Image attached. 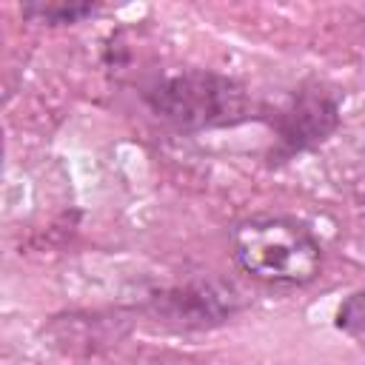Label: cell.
<instances>
[{"label":"cell","instance_id":"5","mask_svg":"<svg viewBox=\"0 0 365 365\" xmlns=\"http://www.w3.org/2000/svg\"><path fill=\"white\" fill-rule=\"evenodd\" d=\"M97 14L94 3H60V0H34L23 6V17L43 26H71Z\"/></svg>","mask_w":365,"mask_h":365},{"label":"cell","instance_id":"2","mask_svg":"<svg viewBox=\"0 0 365 365\" xmlns=\"http://www.w3.org/2000/svg\"><path fill=\"white\" fill-rule=\"evenodd\" d=\"M237 265L268 285H305L322 268L319 240L285 217L240 222L231 237Z\"/></svg>","mask_w":365,"mask_h":365},{"label":"cell","instance_id":"4","mask_svg":"<svg viewBox=\"0 0 365 365\" xmlns=\"http://www.w3.org/2000/svg\"><path fill=\"white\" fill-rule=\"evenodd\" d=\"M151 311L174 328H211L240 311V291L228 282H188L157 294Z\"/></svg>","mask_w":365,"mask_h":365},{"label":"cell","instance_id":"6","mask_svg":"<svg viewBox=\"0 0 365 365\" xmlns=\"http://www.w3.org/2000/svg\"><path fill=\"white\" fill-rule=\"evenodd\" d=\"M336 328L351 336L354 342L365 345V288L354 291L351 297L342 299L339 311H336Z\"/></svg>","mask_w":365,"mask_h":365},{"label":"cell","instance_id":"1","mask_svg":"<svg viewBox=\"0 0 365 365\" xmlns=\"http://www.w3.org/2000/svg\"><path fill=\"white\" fill-rule=\"evenodd\" d=\"M148 108L180 131L225 128L248 120L251 97L237 80L208 68H180L145 91Z\"/></svg>","mask_w":365,"mask_h":365},{"label":"cell","instance_id":"3","mask_svg":"<svg viewBox=\"0 0 365 365\" xmlns=\"http://www.w3.org/2000/svg\"><path fill=\"white\" fill-rule=\"evenodd\" d=\"M336 125H339V100L319 86H305L274 117V137H277L274 154L279 160H288L294 154L311 151L322 145L336 131Z\"/></svg>","mask_w":365,"mask_h":365}]
</instances>
